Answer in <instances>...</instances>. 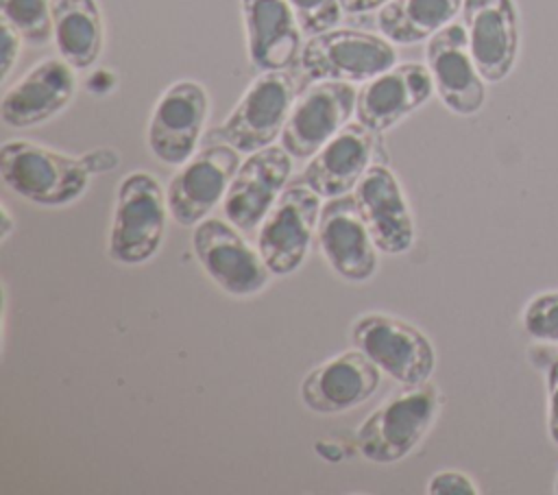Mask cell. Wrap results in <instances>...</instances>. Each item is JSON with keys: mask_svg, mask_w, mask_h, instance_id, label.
<instances>
[{"mask_svg": "<svg viewBox=\"0 0 558 495\" xmlns=\"http://www.w3.org/2000/svg\"><path fill=\"white\" fill-rule=\"evenodd\" d=\"M0 174L17 196L44 207H63L83 196L92 172L83 157L28 140H9L0 146Z\"/></svg>", "mask_w": 558, "mask_h": 495, "instance_id": "obj_1", "label": "cell"}, {"mask_svg": "<svg viewBox=\"0 0 558 495\" xmlns=\"http://www.w3.org/2000/svg\"><path fill=\"white\" fill-rule=\"evenodd\" d=\"M438 414V390L425 382L403 386L381 401L357 427V451L375 464H392L414 451Z\"/></svg>", "mask_w": 558, "mask_h": 495, "instance_id": "obj_2", "label": "cell"}, {"mask_svg": "<svg viewBox=\"0 0 558 495\" xmlns=\"http://www.w3.org/2000/svg\"><path fill=\"white\" fill-rule=\"evenodd\" d=\"M168 214L166 192L159 181L144 170L129 172L116 192L109 257L126 266L148 262L163 242Z\"/></svg>", "mask_w": 558, "mask_h": 495, "instance_id": "obj_3", "label": "cell"}, {"mask_svg": "<svg viewBox=\"0 0 558 495\" xmlns=\"http://www.w3.org/2000/svg\"><path fill=\"white\" fill-rule=\"evenodd\" d=\"M294 81L283 72H262L242 94L222 124L209 131L207 144H229L238 153L270 146L283 131L294 105Z\"/></svg>", "mask_w": 558, "mask_h": 495, "instance_id": "obj_4", "label": "cell"}, {"mask_svg": "<svg viewBox=\"0 0 558 495\" xmlns=\"http://www.w3.org/2000/svg\"><path fill=\"white\" fill-rule=\"evenodd\" d=\"M351 340L401 386L425 384L436 366L429 338L412 323L390 314L368 312L357 316L351 325Z\"/></svg>", "mask_w": 558, "mask_h": 495, "instance_id": "obj_5", "label": "cell"}, {"mask_svg": "<svg viewBox=\"0 0 558 495\" xmlns=\"http://www.w3.org/2000/svg\"><path fill=\"white\" fill-rule=\"evenodd\" d=\"M299 63L312 81L366 83L397 63V50L384 35L331 28L305 41Z\"/></svg>", "mask_w": 558, "mask_h": 495, "instance_id": "obj_6", "label": "cell"}, {"mask_svg": "<svg viewBox=\"0 0 558 495\" xmlns=\"http://www.w3.org/2000/svg\"><path fill=\"white\" fill-rule=\"evenodd\" d=\"M192 249L203 270L231 297H253L270 281V268L235 225L205 218L192 231Z\"/></svg>", "mask_w": 558, "mask_h": 495, "instance_id": "obj_7", "label": "cell"}, {"mask_svg": "<svg viewBox=\"0 0 558 495\" xmlns=\"http://www.w3.org/2000/svg\"><path fill=\"white\" fill-rule=\"evenodd\" d=\"M240 153L229 144H207L172 174L166 188L168 212L181 227H196L225 201L240 168Z\"/></svg>", "mask_w": 558, "mask_h": 495, "instance_id": "obj_8", "label": "cell"}, {"mask_svg": "<svg viewBox=\"0 0 558 495\" xmlns=\"http://www.w3.org/2000/svg\"><path fill=\"white\" fill-rule=\"evenodd\" d=\"M320 198L310 185L283 188L259 222L257 249L272 275H290L303 264L318 227Z\"/></svg>", "mask_w": 558, "mask_h": 495, "instance_id": "obj_9", "label": "cell"}, {"mask_svg": "<svg viewBox=\"0 0 558 495\" xmlns=\"http://www.w3.org/2000/svg\"><path fill=\"white\" fill-rule=\"evenodd\" d=\"M209 113L207 89L192 79H181L168 85L157 98L146 142L150 153L166 166L185 164L198 146Z\"/></svg>", "mask_w": 558, "mask_h": 495, "instance_id": "obj_10", "label": "cell"}, {"mask_svg": "<svg viewBox=\"0 0 558 495\" xmlns=\"http://www.w3.org/2000/svg\"><path fill=\"white\" fill-rule=\"evenodd\" d=\"M357 92L347 81H316L292 105L279 135L296 159L314 157L355 113Z\"/></svg>", "mask_w": 558, "mask_h": 495, "instance_id": "obj_11", "label": "cell"}, {"mask_svg": "<svg viewBox=\"0 0 558 495\" xmlns=\"http://www.w3.org/2000/svg\"><path fill=\"white\" fill-rule=\"evenodd\" d=\"M316 242L327 264L347 281H366L377 270V244L355 203L344 194L320 207Z\"/></svg>", "mask_w": 558, "mask_h": 495, "instance_id": "obj_12", "label": "cell"}, {"mask_svg": "<svg viewBox=\"0 0 558 495\" xmlns=\"http://www.w3.org/2000/svg\"><path fill=\"white\" fill-rule=\"evenodd\" d=\"M425 65L442 105L458 116H473L484 107L486 87L469 50L464 24L451 22L427 39Z\"/></svg>", "mask_w": 558, "mask_h": 495, "instance_id": "obj_13", "label": "cell"}, {"mask_svg": "<svg viewBox=\"0 0 558 495\" xmlns=\"http://www.w3.org/2000/svg\"><path fill=\"white\" fill-rule=\"evenodd\" d=\"M292 172V155L283 146H264L240 164L227 196L222 212L231 225L240 231H253L259 227L268 209L283 192Z\"/></svg>", "mask_w": 558, "mask_h": 495, "instance_id": "obj_14", "label": "cell"}, {"mask_svg": "<svg viewBox=\"0 0 558 495\" xmlns=\"http://www.w3.org/2000/svg\"><path fill=\"white\" fill-rule=\"evenodd\" d=\"M381 384V369L357 347L342 351L301 382V401L316 414H340L366 403Z\"/></svg>", "mask_w": 558, "mask_h": 495, "instance_id": "obj_15", "label": "cell"}, {"mask_svg": "<svg viewBox=\"0 0 558 495\" xmlns=\"http://www.w3.org/2000/svg\"><path fill=\"white\" fill-rule=\"evenodd\" d=\"M76 92L74 68L65 59H41L0 100V118L11 129H28L61 113Z\"/></svg>", "mask_w": 558, "mask_h": 495, "instance_id": "obj_16", "label": "cell"}, {"mask_svg": "<svg viewBox=\"0 0 558 495\" xmlns=\"http://www.w3.org/2000/svg\"><path fill=\"white\" fill-rule=\"evenodd\" d=\"M462 24L477 72L486 83H499L519 52V20L512 0H464Z\"/></svg>", "mask_w": 558, "mask_h": 495, "instance_id": "obj_17", "label": "cell"}, {"mask_svg": "<svg viewBox=\"0 0 558 495\" xmlns=\"http://www.w3.org/2000/svg\"><path fill=\"white\" fill-rule=\"evenodd\" d=\"M432 94L434 79L427 65L414 61L395 63L357 89L355 118L371 131L381 133L423 107Z\"/></svg>", "mask_w": 558, "mask_h": 495, "instance_id": "obj_18", "label": "cell"}, {"mask_svg": "<svg viewBox=\"0 0 558 495\" xmlns=\"http://www.w3.org/2000/svg\"><path fill=\"white\" fill-rule=\"evenodd\" d=\"M353 196L381 253L399 255L412 246V212L399 181L386 166H368L364 177L357 181Z\"/></svg>", "mask_w": 558, "mask_h": 495, "instance_id": "obj_19", "label": "cell"}, {"mask_svg": "<svg viewBox=\"0 0 558 495\" xmlns=\"http://www.w3.org/2000/svg\"><path fill=\"white\" fill-rule=\"evenodd\" d=\"M375 153V131L362 122L342 126L314 157H310L303 181L323 198L344 196L371 166Z\"/></svg>", "mask_w": 558, "mask_h": 495, "instance_id": "obj_20", "label": "cell"}, {"mask_svg": "<svg viewBox=\"0 0 558 495\" xmlns=\"http://www.w3.org/2000/svg\"><path fill=\"white\" fill-rule=\"evenodd\" d=\"M248 61L259 72L290 68L301 55V26L288 0H240Z\"/></svg>", "mask_w": 558, "mask_h": 495, "instance_id": "obj_21", "label": "cell"}, {"mask_svg": "<svg viewBox=\"0 0 558 495\" xmlns=\"http://www.w3.org/2000/svg\"><path fill=\"white\" fill-rule=\"evenodd\" d=\"M52 39L61 59L87 70L102 50V15L96 0H50Z\"/></svg>", "mask_w": 558, "mask_h": 495, "instance_id": "obj_22", "label": "cell"}, {"mask_svg": "<svg viewBox=\"0 0 558 495\" xmlns=\"http://www.w3.org/2000/svg\"><path fill=\"white\" fill-rule=\"evenodd\" d=\"M464 0H392L377 13L379 33L399 46L429 39L453 22Z\"/></svg>", "mask_w": 558, "mask_h": 495, "instance_id": "obj_23", "label": "cell"}, {"mask_svg": "<svg viewBox=\"0 0 558 495\" xmlns=\"http://www.w3.org/2000/svg\"><path fill=\"white\" fill-rule=\"evenodd\" d=\"M0 13L26 44L44 46L52 39L50 0H0Z\"/></svg>", "mask_w": 558, "mask_h": 495, "instance_id": "obj_24", "label": "cell"}, {"mask_svg": "<svg viewBox=\"0 0 558 495\" xmlns=\"http://www.w3.org/2000/svg\"><path fill=\"white\" fill-rule=\"evenodd\" d=\"M525 331L543 342H558V290L536 294L523 310Z\"/></svg>", "mask_w": 558, "mask_h": 495, "instance_id": "obj_25", "label": "cell"}, {"mask_svg": "<svg viewBox=\"0 0 558 495\" xmlns=\"http://www.w3.org/2000/svg\"><path fill=\"white\" fill-rule=\"evenodd\" d=\"M299 26L305 35L314 37L318 33L336 28L340 22V15L344 13L340 7V0H288Z\"/></svg>", "mask_w": 558, "mask_h": 495, "instance_id": "obj_26", "label": "cell"}, {"mask_svg": "<svg viewBox=\"0 0 558 495\" xmlns=\"http://www.w3.org/2000/svg\"><path fill=\"white\" fill-rule=\"evenodd\" d=\"M429 495H477L475 482L460 471H438L427 482Z\"/></svg>", "mask_w": 558, "mask_h": 495, "instance_id": "obj_27", "label": "cell"}, {"mask_svg": "<svg viewBox=\"0 0 558 495\" xmlns=\"http://www.w3.org/2000/svg\"><path fill=\"white\" fill-rule=\"evenodd\" d=\"M0 33H2V44H0V48H2L0 79L7 81L9 74H11V70H13V65H15V61H17V57H20L22 35H20L9 22H4V20H2V24H0Z\"/></svg>", "mask_w": 558, "mask_h": 495, "instance_id": "obj_28", "label": "cell"}, {"mask_svg": "<svg viewBox=\"0 0 558 495\" xmlns=\"http://www.w3.org/2000/svg\"><path fill=\"white\" fill-rule=\"evenodd\" d=\"M547 423L549 438L558 447V358L547 369Z\"/></svg>", "mask_w": 558, "mask_h": 495, "instance_id": "obj_29", "label": "cell"}, {"mask_svg": "<svg viewBox=\"0 0 558 495\" xmlns=\"http://www.w3.org/2000/svg\"><path fill=\"white\" fill-rule=\"evenodd\" d=\"M388 2H392V0H340V7L349 15H362V13L377 11Z\"/></svg>", "mask_w": 558, "mask_h": 495, "instance_id": "obj_30", "label": "cell"}, {"mask_svg": "<svg viewBox=\"0 0 558 495\" xmlns=\"http://www.w3.org/2000/svg\"><path fill=\"white\" fill-rule=\"evenodd\" d=\"M116 153L113 150H109V148H100V150H92V153H87L83 159H85V164H87V168H89V172H100V170H107V168H113L116 164H107V157H113Z\"/></svg>", "mask_w": 558, "mask_h": 495, "instance_id": "obj_31", "label": "cell"}, {"mask_svg": "<svg viewBox=\"0 0 558 495\" xmlns=\"http://www.w3.org/2000/svg\"><path fill=\"white\" fill-rule=\"evenodd\" d=\"M11 231H13V218L7 209V205H2V240H7L11 236Z\"/></svg>", "mask_w": 558, "mask_h": 495, "instance_id": "obj_32", "label": "cell"}, {"mask_svg": "<svg viewBox=\"0 0 558 495\" xmlns=\"http://www.w3.org/2000/svg\"><path fill=\"white\" fill-rule=\"evenodd\" d=\"M556 493H558V480H556Z\"/></svg>", "mask_w": 558, "mask_h": 495, "instance_id": "obj_33", "label": "cell"}]
</instances>
